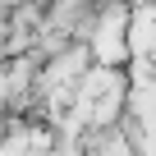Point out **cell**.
<instances>
[{
    "mask_svg": "<svg viewBox=\"0 0 156 156\" xmlns=\"http://www.w3.org/2000/svg\"><path fill=\"white\" fill-rule=\"evenodd\" d=\"M124 51H129V60H133V55H151V5L129 9V23H124Z\"/></svg>",
    "mask_w": 156,
    "mask_h": 156,
    "instance_id": "obj_1",
    "label": "cell"
}]
</instances>
